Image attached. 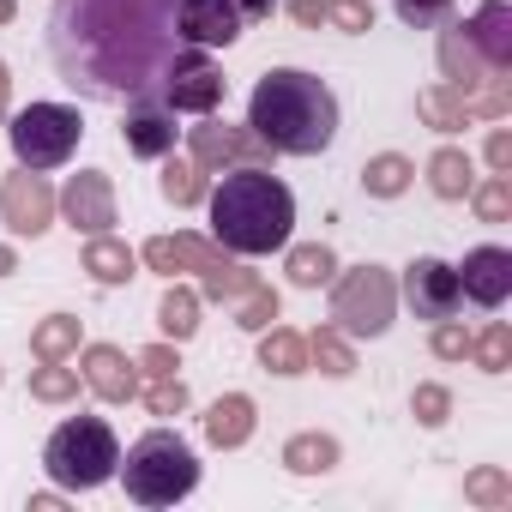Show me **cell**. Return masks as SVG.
Masks as SVG:
<instances>
[{
	"label": "cell",
	"mask_w": 512,
	"mask_h": 512,
	"mask_svg": "<svg viewBox=\"0 0 512 512\" xmlns=\"http://www.w3.org/2000/svg\"><path fill=\"white\" fill-rule=\"evenodd\" d=\"M49 55L67 91L85 103H133L163 85L187 55L175 0H55Z\"/></svg>",
	"instance_id": "1"
},
{
	"label": "cell",
	"mask_w": 512,
	"mask_h": 512,
	"mask_svg": "<svg viewBox=\"0 0 512 512\" xmlns=\"http://www.w3.org/2000/svg\"><path fill=\"white\" fill-rule=\"evenodd\" d=\"M247 127L266 151L284 157H320L338 139V97L320 73L302 67H272L247 97Z\"/></svg>",
	"instance_id": "2"
},
{
	"label": "cell",
	"mask_w": 512,
	"mask_h": 512,
	"mask_svg": "<svg viewBox=\"0 0 512 512\" xmlns=\"http://www.w3.org/2000/svg\"><path fill=\"white\" fill-rule=\"evenodd\" d=\"M290 229H296V193L260 163H241L211 193V235H217V247L241 253V260L278 253L290 241Z\"/></svg>",
	"instance_id": "3"
},
{
	"label": "cell",
	"mask_w": 512,
	"mask_h": 512,
	"mask_svg": "<svg viewBox=\"0 0 512 512\" xmlns=\"http://www.w3.org/2000/svg\"><path fill=\"white\" fill-rule=\"evenodd\" d=\"M115 476L127 482V500H139V506H175V500H187L199 488V458H193V446L181 434L151 428V434H139L127 446V458L115 464Z\"/></svg>",
	"instance_id": "4"
},
{
	"label": "cell",
	"mask_w": 512,
	"mask_h": 512,
	"mask_svg": "<svg viewBox=\"0 0 512 512\" xmlns=\"http://www.w3.org/2000/svg\"><path fill=\"white\" fill-rule=\"evenodd\" d=\"M115 464H121V440L103 416H67L43 446V470L61 488H103Z\"/></svg>",
	"instance_id": "5"
},
{
	"label": "cell",
	"mask_w": 512,
	"mask_h": 512,
	"mask_svg": "<svg viewBox=\"0 0 512 512\" xmlns=\"http://www.w3.org/2000/svg\"><path fill=\"white\" fill-rule=\"evenodd\" d=\"M79 109H67V103H31V109H19L13 121H7V139H13V157H19V169H61L73 151H79Z\"/></svg>",
	"instance_id": "6"
},
{
	"label": "cell",
	"mask_w": 512,
	"mask_h": 512,
	"mask_svg": "<svg viewBox=\"0 0 512 512\" xmlns=\"http://www.w3.org/2000/svg\"><path fill=\"white\" fill-rule=\"evenodd\" d=\"M332 320L350 332V338H380L392 326V278L380 266H362L338 284L332 296Z\"/></svg>",
	"instance_id": "7"
},
{
	"label": "cell",
	"mask_w": 512,
	"mask_h": 512,
	"mask_svg": "<svg viewBox=\"0 0 512 512\" xmlns=\"http://www.w3.org/2000/svg\"><path fill=\"white\" fill-rule=\"evenodd\" d=\"M151 97L169 103L175 115H211V109L223 103V73L205 61V49H187V55L163 73V85H157Z\"/></svg>",
	"instance_id": "8"
},
{
	"label": "cell",
	"mask_w": 512,
	"mask_h": 512,
	"mask_svg": "<svg viewBox=\"0 0 512 512\" xmlns=\"http://www.w3.org/2000/svg\"><path fill=\"white\" fill-rule=\"evenodd\" d=\"M404 302L416 308V320H452L464 308V290H458V266L446 260H410L404 272Z\"/></svg>",
	"instance_id": "9"
},
{
	"label": "cell",
	"mask_w": 512,
	"mask_h": 512,
	"mask_svg": "<svg viewBox=\"0 0 512 512\" xmlns=\"http://www.w3.org/2000/svg\"><path fill=\"white\" fill-rule=\"evenodd\" d=\"M175 31L187 49H229L247 31V19L235 0H175Z\"/></svg>",
	"instance_id": "10"
},
{
	"label": "cell",
	"mask_w": 512,
	"mask_h": 512,
	"mask_svg": "<svg viewBox=\"0 0 512 512\" xmlns=\"http://www.w3.org/2000/svg\"><path fill=\"white\" fill-rule=\"evenodd\" d=\"M458 290H464V302H476V308H500V302L512 296V253H506V247H476V253H464Z\"/></svg>",
	"instance_id": "11"
},
{
	"label": "cell",
	"mask_w": 512,
	"mask_h": 512,
	"mask_svg": "<svg viewBox=\"0 0 512 512\" xmlns=\"http://www.w3.org/2000/svg\"><path fill=\"white\" fill-rule=\"evenodd\" d=\"M175 109L169 103H157V97H133L127 103V121H121V139H127V151L133 157H169L175 151Z\"/></svg>",
	"instance_id": "12"
},
{
	"label": "cell",
	"mask_w": 512,
	"mask_h": 512,
	"mask_svg": "<svg viewBox=\"0 0 512 512\" xmlns=\"http://www.w3.org/2000/svg\"><path fill=\"white\" fill-rule=\"evenodd\" d=\"M0 217H7L19 235H37V229H49V217H55V193L43 187V175H37V169H19V175H7V187H0Z\"/></svg>",
	"instance_id": "13"
},
{
	"label": "cell",
	"mask_w": 512,
	"mask_h": 512,
	"mask_svg": "<svg viewBox=\"0 0 512 512\" xmlns=\"http://www.w3.org/2000/svg\"><path fill=\"white\" fill-rule=\"evenodd\" d=\"M61 211L73 217V229L103 235V229L115 223V193H109V181H103L97 169H85V175H73V187L61 193Z\"/></svg>",
	"instance_id": "14"
},
{
	"label": "cell",
	"mask_w": 512,
	"mask_h": 512,
	"mask_svg": "<svg viewBox=\"0 0 512 512\" xmlns=\"http://www.w3.org/2000/svg\"><path fill=\"white\" fill-rule=\"evenodd\" d=\"M470 49L494 67V73H506V61H512V13H506V0H488V7L470 19Z\"/></svg>",
	"instance_id": "15"
},
{
	"label": "cell",
	"mask_w": 512,
	"mask_h": 512,
	"mask_svg": "<svg viewBox=\"0 0 512 512\" xmlns=\"http://www.w3.org/2000/svg\"><path fill=\"white\" fill-rule=\"evenodd\" d=\"M145 260L157 266V272H175V266H193V272H223L229 260H223V253L217 247H205V241H193V235H157L151 247H145Z\"/></svg>",
	"instance_id": "16"
},
{
	"label": "cell",
	"mask_w": 512,
	"mask_h": 512,
	"mask_svg": "<svg viewBox=\"0 0 512 512\" xmlns=\"http://www.w3.org/2000/svg\"><path fill=\"white\" fill-rule=\"evenodd\" d=\"M85 386L91 392H103L109 404H121V398H133V362L121 356V350H109V344H97L91 356H85Z\"/></svg>",
	"instance_id": "17"
},
{
	"label": "cell",
	"mask_w": 512,
	"mask_h": 512,
	"mask_svg": "<svg viewBox=\"0 0 512 512\" xmlns=\"http://www.w3.org/2000/svg\"><path fill=\"white\" fill-rule=\"evenodd\" d=\"M253 133H235V127H193V163L199 175H211L217 163H235V157H253Z\"/></svg>",
	"instance_id": "18"
},
{
	"label": "cell",
	"mask_w": 512,
	"mask_h": 512,
	"mask_svg": "<svg viewBox=\"0 0 512 512\" xmlns=\"http://www.w3.org/2000/svg\"><path fill=\"white\" fill-rule=\"evenodd\" d=\"M205 434H211L217 446H241V440L253 434V404H247V398H217L211 416H205Z\"/></svg>",
	"instance_id": "19"
},
{
	"label": "cell",
	"mask_w": 512,
	"mask_h": 512,
	"mask_svg": "<svg viewBox=\"0 0 512 512\" xmlns=\"http://www.w3.org/2000/svg\"><path fill=\"white\" fill-rule=\"evenodd\" d=\"M85 272H91L97 284H127V278H133V253H127L121 241L97 235V241L85 247Z\"/></svg>",
	"instance_id": "20"
},
{
	"label": "cell",
	"mask_w": 512,
	"mask_h": 512,
	"mask_svg": "<svg viewBox=\"0 0 512 512\" xmlns=\"http://www.w3.org/2000/svg\"><path fill=\"white\" fill-rule=\"evenodd\" d=\"M428 175H434V193H440V199H464V193H470V157H464V151H440V157L428 163Z\"/></svg>",
	"instance_id": "21"
},
{
	"label": "cell",
	"mask_w": 512,
	"mask_h": 512,
	"mask_svg": "<svg viewBox=\"0 0 512 512\" xmlns=\"http://www.w3.org/2000/svg\"><path fill=\"white\" fill-rule=\"evenodd\" d=\"M260 362H266L272 374H302V368H308V344H302L296 332H272V338L260 344Z\"/></svg>",
	"instance_id": "22"
},
{
	"label": "cell",
	"mask_w": 512,
	"mask_h": 512,
	"mask_svg": "<svg viewBox=\"0 0 512 512\" xmlns=\"http://www.w3.org/2000/svg\"><path fill=\"white\" fill-rule=\"evenodd\" d=\"M73 344H79V320H73V314H55V320L37 326V338H31V350H37L43 362H61Z\"/></svg>",
	"instance_id": "23"
},
{
	"label": "cell",
	"mask_w": 512,
	"mask_h": 512,
	"mask_svg": "<svg viewBox=\"0 0 512 512\" xmlns=\"http://www.w3.org/2000/svg\"><path fill=\"white\" fill-rule=\"evenodd\" d=\"M193 314H199V302H193L187 290H169V296H163V308H157V320H163V332H169L175 344H181V338H193V326H199Z\"/></svg>",
	"instance_id": "24"
},
{
	"label": "cell",
	"mask_w": 512,
	"mask_h": 512,
	"mask_svg": "<svg viewBox=\"0 0 512 512\" xmlns=\"http://www.w3.org/2000/svg\"><path fill=\"white\" fill-rule=\"evenodd\" d=\"M332 272H338V266H332V253H326V247H296V253H290V278H296L302 290L326 284Z\"/></svg>",
	"instance_id": "25"
},
{
	"label": "cell",
	"mask_w": 512,
	"mask_h": 512,
	"mask_svg": "<svg viewBox=\"0 0 512 512\" xmlns=\"http://www.w3.org/2000/svg\"><path fill=\"white\" fill-rule=\"evenodd\" d=\"M362 181H368V193L392 199V193H404V187H410V163H404V157H374Z\"/></svg>",
	"instance_id": "26"
},
{
	"label": "cell",
	"mask_w": 512,
	"mask_h": 512,
	"mask_svg": "<svg viewBox=\"0 0 512 512\" xmlns=\"http://www.w3.org/2000/svg\"><path fill=\"white\" fill-rule=\"evenodd\" d=\"M392 13L410 25V31H434L452 19V0H392Z\"/></svg>",
	"instance_id": "27"
},
{
	"label": "cell",
	"mask_w": 512,
	"mask_h": 512,
	"mask_svg": "<svg viewBox=\"0 0 512 512\" xmlns=\"http://www.w3.org/2000/svg\"><path fill=\"white\" fill-rule=\"evenodd\" d=\"M205 193V175H199V163H169L163 169V199H175V205H193Z\"/></svg>",
	"instance_id": "28"
},
{
	"label": "cell",
	"mask_w": 512,
	"mask_h": 512,
	"mask_svg": "<svg viewBox=\"0 0 512 512\" xmlns=\"http://www.w3.org/2000/svg\"><path fill=\"white\" fill-rule=\"evenodd\" d=\"M296 470H332L338 464V446L332 440H320V434H302V440H290V452H284Z\"/></svg>",
	"instance_id": "29"
},
{
	"label": "cell",
	"mask_w": 512,
	"mask_h": 512,
	"mask_svg": "<svg viewBox=\"0 0 512 512\" xmlns=\"http://www.w3.org/2000/svg\"><path fill=\"white\" fill-rule=\"evenodd\" d=\"M235 314H241L235 326H247V332H266V326H272V314H278V296L253 284V290L241 296V308H235Z\"/></svg>",
	"instance_id": "30"
},
{
	"label": "cell",
	"mask_w": 512,
	"mask_h": 512,
	"mask_svg": "<svg viewBox=\"0 0 512 512\" xmlns=\"http://www.w3.org/2000/svg\"><path fill=\"white\" fill-rule=\"evenodd\" d=\"M31 392H37V398H73V392H79V368L43 362V374H31Z\"/></svg>",
	"instance_id": "31"
},
{
	"label": "cell",
	"mask_w": 512,
	"mask_h": 512,
	"mask_svg": "<svg viewBox=\"0 0 512 512\" xmlns=\"http://www.w3.org/2000/svg\"><path fill=\"white\" fill-rule=\"evenodd\" d=\"M326 19L344 25V31H368L374 13H368V0H326Z\"/></svg>",
	"instance_id": "32"
},
{
	"label": "cell",
	"mask_w": 512,
	"mask_h": 512,
	"mask_svg": "<svg viewBox=\"0 0 512 512\" xmlns=\"http://www.w3.org/2000/svg\"><path fill=\"white\" fill-rule=\"evenodd\" d=\"M506 350H512V332H506V326H488V332H482V344H476V356H482V368H488V374H500V368H506Z\"/></svg>",
	"instance_id": "33"
},
{
	"label": "cell",
	"mask_w": 512,
	"mask_h": 512,
	"mask_svg": "<svg viewBox=\"0 0 512 512\" xmlns=\"http://www.w3.org/2000/svg\"><path fill=\"white\" fill-rule=\"evenodd\" d=\"M476 205H482V217H488V223H500V217H506V205H512V187H506V175H494V181L476 193Z\"/></svg>",
	"instance_id": "34"
},
{
	"label": "cell",
	"mask_w": 512,
	"mask_h": 512,
	"mask_svg": "<svg viewBox=\"0 0 512 512\" xmlns=\"http://www.w3.org/2000/svg\"><path fill=\"white\" fill-rule=\"evenodd\" d=\"M181 404H187V386L169 380V374H157V386H151V410H157V416H175Z\"/></svg>",
	"instance_id": "35"
},
{
	"label": "cell",
	"mask_w": 512,
	"mask_h": 512,
	"mask_svg": "<svg viewBox=\"0 0 512 512\" xmlns=\"http://www.w3.org/2000/svg\"><path fill=\"white\" fill-rule=\"evenodd\" d=\"M314 356L326 362V374H350V368H356V362H350V350H344L332 332H320V338H314Z\"/></svg>",
	"instance_id": "36"
},
{
	"label": "cell",
	"mask_w": 512,
	"mask_h": 512,
	"mask_svg": "<svg viewBox=\"0 0 512 512\" xmlns=\"http://www.w3.org/2000/svg\"><path fill=\"white\" fill-rule=\"evenodd\" d=\"M422 115H428V121H434V127H446V133H452V127H458V121H464V103H458V109H452V103H446V97H440V91H428V97H422Z\"/></svg>",
	"instance_id": "37"
},
{
	"label": "cell",
	"mask_w": 512,
	"mask_h": 512,
	"mask_svg": "<svg viewBox=\"0 0 512 512\" xmlns=\"http://www.w3.org/2000/svg\"><path fill=\"white\" fill-rule=\"evenodd\" d=\"M416 410H422V422H446V392L440 386H422L416 392Z\"/></svg>",
	"instance_id": "38"
},
{
	"label": "cell",
	"mask_w": 512,
	"mask_h": 512,
	"mask_svg": "<svg viewBox=\"0 0 512 512\" xmlns=\"http://www.w3.org/2000/svg\"><path fill=\"white\" fill-rule=\"evenodd\" d=\"M434 350H440V356H464V350H470V338H464L452 320H440V338H434Z\"/></svg>",
	"instance_id": "39"
},
{
	"label": "cell",
	"mask_w": 512,
	"mask_h": 512,
	"mask_svg": "<svg viewBox=\"0 0 512 512\" xmlns=\"http://www.w3.org/2000/svg\"><path fill=\"white\" fill-rule=\"evenodd\" d=\"M290 13H296L302 25H326V0H290Z\"/></svg>",
	"instance_id": "40"
},
{
	"label": "cell",
	"mask_w": 512,
	"mask_h": 512,
	"mask_svg": "<svg viewBox=\"0 0 512 512\" xmlns=\"http://www.w3.org/2000/svg\"><path fill=\"white\" fill-rule=\"evenodd\" d=\"M488 163H494L500 175L512 169V139H506V133H494V145H488Z\"/></svg>",
	"instance_id": "41"
},
{
	"label": "cell",
	"mask_w": 512,
	"mask_h": 512,
	"mask_svg": "<svg viewBox=\"0 0 512 512\" xmlns=\"http://www.w3.org/2000/svg\"><path fill=\"white\" fill-rule=\"evenodd\" d=\"M235 7H241V19L253 25V19H272V7H278V0H235Z\"/></svg>",
	"instance_id": "42"
},
{
	"label": "cell",
	"mask_w": 512,
	"mask_h": 512,
	"mask_svg": "<svg viewBox=\"0 0 512 512\" xmlns=\"http://www.w3.org/2000/svg\"><path fill=\"white\" fill-rule=\"evenodd\" d=\"M139 368H145V374H169V350H163V344H157V350H145V356H139Z\"/></svg>",
	"instance_id": "43"
},
{
	"label": "cell",
	"mask_w": 512,
	"mask_h": 512,
	"mask_svg": "<svg viewBox=\"0 0 512 512\" xmlns=\"http://www.w3.org/2000/svg\"><path fill=\"white\" fill-rule=\"evenodd\" d=\"M7 85H13V79H7V67H0V109H7Z\"/></svg>",
	"instance_id": "44"
},
{
	"label": "cell",
	"mask_w": 512,
	"mask_h": 512,
	"mask_svg": "<svg viewBox=\"0 0 512 512\" xmlns=\"http://www.w3.org/2000/svg\"><path fill=\"white\" fill-rule=\"evenodd\" d=\"M0 272H13V247H0Z\"/></svg>",
	"instance_id": "45"
},
{
	"label": "cell",
	"mask_w": 512,
	"mask_h": 512,
	"mask_svg": "<svg viewBox=\"0 0 512 512\" xmlns=\"http://www.w3.org/2000/svg\"><path fill=\"white\" fill-rule=\"evenodd\" d=\"M0 19H13V0H0Z\"/></svg>",
	"instance_id": "46"
}]
</instances>
